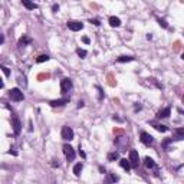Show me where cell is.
<instances>
[{
	"label": "cell",
	"mask_w": 184,
	"mask_h": 184,
	"mask_svg": "<svg viewBox=\"0 0 184 184\" xmlns=\"http://www.w3.org/2000/svg\"><path fill=\"white\" fill-rule=\"evenodd\" d=\"M63 154H65V157H66L68 161H73L75 160V150L69 144H65L63 145Z\"/></svg>",
	"instance_id": "277c9868"
},
{
	"label": "cell",
	"mask_w": 184,
	"mask_h": 184,
	"mask_svg": "<svg viewBox=\"0 0 184 184\" xmlns=\"http://www.w3.org/2000/svg\"><path fill=\"white\" fill-rule=\"evenodd\" d=\"M82 168H83V165H82L81 163L75 164V167H73V173H75V175H79V174H81V171H82Z\"/></svg>",
	"instance_id": "ac0fdd59"
},
{
	"label": "cell",
	"mask_w": 184,
	"mask_h": 184,
	"mask_svg": "<svg viewBox=\"0 0 184 184\" xmlns=\"http://www.w3.org/2000/svg\"><path fill=\"white\" fill-rule=\"evenodd\" d=\"M171 141H173V140H165V141L163 142V147H164V148H167V145H168V144H170Z\"/></svg>",
	"instance_id": "484cf974"
},
{
	"label": "cell",
	"mask_w": 184,
	"mask_h": 184,
	"mask_svg": "<svg viewBox=\"0 0 184 184\" xmlns=\"http://www.w3.org/2000/svg\"><path fill=\"white\" fill-rule=\"evenodd\" d=\"M9 97H10V99H12V101H15V102H20V101H23V98H25L23 92H22L19 88H13V89H10Z\"/></svg>",
	"instance_id": "6da1fadb"
},
{
	"label": "cell",
	"mask_w": 184,
	"mask_h": 184,
	"mask_svg": "<svg viewBox=\"0 0 184 184\" xmlns=\"http://www.w3.org/2000/svg\"><path fill=\"white\" fill-rule=\"evenodd\" d=\"M118 158H120L118 152H109V154H108V160H109V161H115V160H118Z\"/></svg>",
	"instance_id": "7402d4cb"
},
{
	"label": "cell",
	"mask_w": 184,
	"mask_h": 184,
	"mask_svg": "<svg viewBox=\"0 0 184 184\" xmlns=\"http://www.w3.org/2000/svg\"><path fill=\"white\" fill-rule=\"evenodd\" d=\"M170 114H171V109H170V108H164V109L158 111V114H157V118H167Z\"/></svg>",
	"instance_id": "8fae6325"
},
{
	"label": "cell",
	"mask_w": 184,
	"mask_h": 184,
	"mask_svg": "<svg viewBox=\"0 0 184 184\" xmlns=\"http://www.w3.org/2000/svg\"><path fill=\"white\" fill-rule=\"evenodd\" d=\"M118 180H120V177H118V175H115V174H107L105 183H107V184H112V183H117Z\"/></svg>",
	"instance_id": "30bf717a"
},
{
	"label": "cell",
	"mask_w": 184,
	"mask_h": 184,
	"mask_svg": "<svg viewBox=\"0 0 184 184\" xmlns=\"http://www.w3.org/2000/svg\"><path fill=\"white\" fill-rule=\"evenodd\" d=\"M130 165L132 168H138V164H140V155H138V151L137 150H131L130 151Z\"/></svg>",
	"instance_id": "7a4b0ae2"
},
{
	"label": "cell",
	"mask_w": 184,
	"mask_h": 184,
	"mask_svg": "<svg viewBox=\"0 0 184 184\" xmlns=\"http://www.w3.org/2000/svg\"><path fill=\"white\" fill-rule=\"evenodd\" d=\"M158 20V23L163 26V28H167V23H165V20H161V19H157Z\"/></svg>",
	"instance_id": "d4e9b609"
},
{
	"label": "cell",
	"mask_w": 184,
	"mask_h": 184,
	"mask_svg": "<svg viewBox=\"0 0 184 184\" xmlns=\"http://www.w3.org/2000/svg\"><path fill=\"white\" fill-rule=\"evenodd\" d=\"M109 25H111L112 28H118V26H121V20H120V17L111 16V17H109Z\"/></svg>",
	"instance_id": "7c38bea8"
},
{
	"label": "cell",
	"mask_w": 184,
	"mask_h": 184,
	"mask_svg": "<svg viewBox=\"0 0 184 184\" xmlns=\"http://www.w3.org/2000/svg\"><path fill=\"white\" fill-rule=\"evenodd\" d=\"M82 40H83V43H89V38H82Z\"/></svg>",
	"instance_id": "4dcf8cb0"
},
{
	"label": "cell",
	"mask_w": 184,
	"mask_h": 184,
	"mask_svg": "<svg viewBox=\"0 0 184 184\" xmlns=\"http://www.w3.org/2000/svg\"><path fill=\"white\" fill-rule=\"evenodd\" d=\"M3 88V82H2V79H0V89Z\"/></svg>",
	"instance_id": "1f68e13d"
},
{
	"label": "cell",
	"mask_w": 184,
	"mask_h": 184,
	"mask_svg": "<svg viewBox=\"0 0 184 184\" xmlns=\"http://www.w3.org/2000/svg\"><path fill=\"white\" fill-rule=\"evenodd\" d=\"M79 154H81V157H83V158L86 157V154H85V152H83V151H82L81 148H79Z\"/></svg>",
	"instance_id": "f1b7e54d"
},
{
	"label": "cell",
	"mask_w": 184,
	"mask_h": 184,
	"mask_svg": "<svg viewBox=\"0 0 184 184\" xmlns=\"http://www.w3.org/2000/svg\"><path fill=\"white\" fill-rule=\"evenodd\" d=\"M60 135H62V138L65 140V141H71V140H73V130L71 128V127H68V125H65V127H62V132H60Z\"/></svg>",
	"instance_id": "3957f363"
},
{
	"label": "cell",
	"mask_w": 184,
	"mask_h": 184,
	"mask_svg": "<svg viewBox=\"0 0 184 184\" xmlns=\"http://www.w3.org/2000/svg\"><path fill=\"white\" fill-rule=\"evenodd\" d=\"M68 102H69V99H68V98H63V99L50 101V105H52V107H62V105H65V104H68Z\"/></svg>",
	"instance_id": "9c48e42d"
},
{
	"label": "cell",
	"mask_w": 184,
	"mask_h": 184,
	"mask_svg": "<svg viewBox=\"0 0 184 184\" xmlns=\"http://www.w3.org/2000/svg\"><path fill=\"white\" fill-rule=\"evenodd\" d=\"M12 121H13V131H15V134H16V135H19V134H20V130H22L20 121H19V118H17L16 115H13V117H12Z\"/></svg>",
	"instance_id": "ba28073f"
},
{
	"label": "cell",
	"mask_w": 184,
	"mask_h": 184,
	"mask_svg": "<svg viewBox=\"0 0 184 184\" xmlns=\"http://www.w3.org/2000/svg\"><path fill=\"white\" fill-rule=\"evenodd\" d=\"M91 23H94L95 26H99L101 23H99V20H97V19H94V20H91Z\"/></svg>",
	"instance_id": "4316f807"
},
{
	"label": "cell",
	"mask_w": 184,
	"mask_h": 184,
	"mask_svg": "<svg viewBox=\"0 0 184 184\" xmlns=\"http://www.w3.org/2000/svg\"><path fill=\"white\" fill-rule=\"evenodd\" d=\"M184 138V130L183 128H178L175 131V140H183Z\"/></svg>",
	"instance_id": "ffe728a7"
},
{
	"label": "cell",
	"mask_w": 184,
	"mask_h": 184,
	"mask_svg": "<svg viewBox=\"0 0 184 184\" xmlns=\"http://www.w3.org/2000/svg\"><path fill=\"white\" fill-rule=\"evenodd\" d=\"M3 42H5V36H3V35H0V45H2Z\"/></svg>",
	"instance_id": "f546056e"
},
{
	"label": "cell",
	"mask_w": 184,
	"mask_h": 184,
	"mask_svg": "<svg viewBox=\"0 0 184 184\" xmlns=\"http://www.w3.org/2000/svg\"><path fill=\"white\" fill-rule=\"evenodd\" d=\"M144 164H145V167H147V168H154V167H155L154 160H152V158H150V157H145V158H144Z\"/></svg>",
	"instance_id": "e0dca14e"
},
{
	"label": "cell",
	"mask_w": 184,
	"mask_h": 184,
	"mask_svg": "<svg viewBox=\"0 0 184 184\" xmlns=\"http://www.w3.org/2000/svg\"><path fill=\"white\" fill-rule=\"evenodd\" d=\"M23 6L26 7V9H29V10H35V9H38V5H35V3H32V2H29V0H23Z\"/></svg>",
	"instance_id": "5bb4252c"
},
{
	"label": "cell",
	"mask_w": 184,
	"mask_h": 184,
	"mask_svg": "<svg viewBox=\"0 0 184 184\" xmlns=\"http://www.w3.org/2000/svg\"><path fill=\"white\" fill-rule=\"evenodd\" d=\"M120 165H121L124 170H127V171H130V168H131L130 161H128L127 158H121V160H120Z\"/></svg>",
	"instance_id": "2e32d148"
},
{
	"label": "cell",
	"mask_w": 184,
	"mask_h": 184,
	"mask_svg": "<svg viewBox=\"0 0 184 184\" xmlns=\"http://www.w3.org/2000/svg\"><path fill=\"white\" fill-rule=\"evenodd\" d=\"M72 89V81L69 78H65L60 81V91H62V94H66V92H69Z\"/></svg>",
	"instance_id": "5b68a950"
},
{
	"label": "cell",
	"mask_w": 184,
	"mask_h": 184,
	"mask_svg": "<svg viewBox=\"0 0 184 184\" xmlns=\"http://www.w3.org/2000/svg\"><path fill=\"white\" fill-rule=\"evenodd\" d=\"M140 137H141L140 140H141V142H142V144H145V145H152V142H154V137H152V135H150L148 132L142 131Z\"/></svg>",
	"instance_id": "8992f818"
},
{
	"label": "cell",
	"mask_w": 184,
	"mask_h": 184,
	"mask_svg": "<svg viewBox=\"0 0 184 184\" xmlns=\"http://www.w3.org/2000/svg\"><path fill=\"white\" fill-rule=\"evenodd\" d=\"M48 60H49V56H48V55H40V56H38V59H36L38 63H43V62H48Z\"/></svg>",
	"instance_id": "44dd1931"
},
{
	"label": "cell",
	"mask_w": 184,
	"mask_h": 184,
	"mask_svg": "<svg viewBox=\"0 0 184 184\" xmlns=\"http://www.w3.org/2000/svg\"><path fill=\"white\" fill-rule=\"evenodd\" d=\"M0 69H2V71L5 72V75H6V76H10V71H9V68H6V66H3V65H0Z\"/></svg>",
	"instance_id": "cb8c5ba5"
},
{
	"label": "cell",
	"mask_w": 184,
	"mask_h": 184,
	"mask_svg": "<svg viewBox=\"0 0 184 184\" xmlns=\"http://www.w3.org/2000/svg\"><path fill=\"white\" fill-rule=\"evenodd\" d=\"M131 60H134L132 56H120V58H117V62H131Z\"/></svg>",
	"instance_id": "d6986e66"
},
{
	"label": "cell",
	"mask_w": 184,
	"mask_h": 184,
	"mask_svg": "<svg viewBox=\"0 0 184 184\" xmlns=\"http://www.w3.org/2000/svg\"><path fill=\"white\" fill-rule=\"evenodd\" d=\"M52 10H53V12H58V10H59V6H58V5H53Z\"/></svg>",
	"instance_id": "83f0119b"
},
{
	"label": "cell",
	"mask_w": 184,
	"mask_h": 184,
	"mask_svg": "<svg viewBox=\"0 0 184 184\" xmlns=\"http://www.w3.org/2000/svg\"><path fill=\"white\" fill-rule=\"evenodd\" d=\"M151 125H154V128H155L157 131H160V132H165V131H168V128H167L165 125H163V124H157V122H151Z\"/></svg>",
	"instance_id": "9a60e30c"
},
{
	"label": "cell",
	"mask_w": 184,
	"mask_h": 184,
	"mask_svg": "<svg viewBox=\"0 0 184 184\" xmlns=\"http://www.w3.org/2000/svg\"><path fill=\"white\" fill-rule=\"evenodd\" d=\"M68 28L71 30H73V32H78V30H82L83 29V23L76 22V20H71V22H68Z\"/></svg>",
	"instance_id": "52a82bcc"
},
{
	"label": "cell",
	"mask_w": 184,
	"mask_h": 184,
	"mask_svg": "<svg viewBox=\"0 0 184 184\" xmlns=\"http://www.w3.org/2000/svg\"><path fill=\"white\" fill-rule=\"evenodd\" d=\"M76 53H78L81 58H85V56L88 55V52H86L85 49H78V50H76Z\"/></svg>",
	"instance_id": "603a6c76"
},
{
	"label": "cell",
	"mask_w": 184,
	"mask_h": 184,
	"mask_svg": "<svg viewBox=\"0 0 184 184\" xmlns=\"http://www.w3.org/2000/svg\"><path fill=\"white\" fill-rule=\"evenodd\" d=\"M30 42H32V39H30L29 36H22V38L19 39V46H20V48H23V46L29 45Z\"/></svg>",
	"instance_id": "4fadbf2b"
}]
</instances>
